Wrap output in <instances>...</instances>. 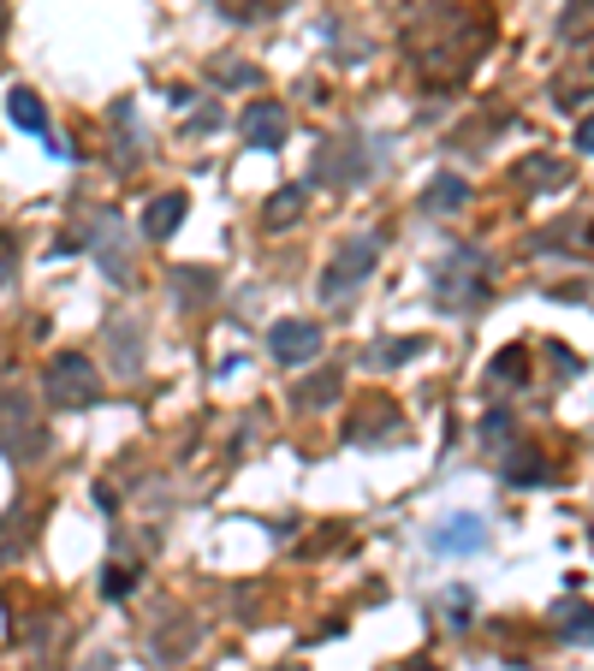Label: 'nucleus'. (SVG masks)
Here are the masks:
<instances>
[{
	"mask_svg": "<svg viewBox=\"0 0 594 671\" xmlns=\"http://www.w3.org/2000/svg\"><path fill=\"white\" fill-rule=\"evenodd\" d=\"M487 42H494V19L463 0H428L404 31V48L428 83H463L487 54Z\"/></svg>",
	"mask_w": 594,
	"mask_h": 671,
	"instance_id": "f257e3e1",
	"label": "nucleus"
},
{
	"mask_svg": "<svg viewBox=\"0 0 594 671\" xmlns=\"http://www.w3.org/2000/svg\"><path fill=\"white\" fill-rule=\"evenodd\" d=\"M482 280H487V256L463 244V250H452L440 261V273H434V303H440V310H470V303L487 298Z\"/></svg>",
	"mask_w": 594,
	"mask_h": 671,
	"instance_id": "f03ea898",
	"label": "nucleus"
},
{
	"mask_svg": "<svg viewBox=\"0 0 594 671\" xmlns=\"http://www.w3.org/2000/svg\"><path fill=\"white\" fill-rule=\"evenodd\" d=\"M374 261H381V238H374V232H357V238H345L339 250H333L327 273H322V298H327V303H333V298H351V291L374 273Z\"/></svg>",
	"mask_w": 594,
	"mask_h": 671,
	"instance_id": "7ed1b4c3",
	"label": "nucleus"
},
{
	"mask_svg": "<svg viewBox=\"0 0 594 671\" xmlns=\"http://www.w3.org/2000/svg\"><path fill=\"white\" fill-rule=\"evenodd\" d=\"M101 399V381H96V362L83 351H60L48 362V404L54 411H90Z\"/></svg>",
	"mask_w": 594,
	"mask_h": 671,
	"instance_id": "20e7f679",
	"label": "nucleus"
},
{
	"mask_svg": "<svg viewBox=\"0 0 594 671\" xmlns=\"http://www.w3.org/2000/svg\"><path fill=\"white\" fill-rule=\"evenodd\" d=\"M0 446L19 451V458L42 446V434H36V411H31V399H24L19 387L0 392Z\"/></svg>",
	"mask_w": 594,
	"mask_h": 671,
	"instance_id": "39448f33",
	"label": "nucleus"
},
{
	"mask_svg": "<svg viewBox=\"0 0 594 671\" xmlns=\"http://www.w3.org/2000/svg\"><path fill=\"white\" fill-rule=\"evenodd\" d=\"M125 244H132V238H125L120 214H113V209H101V214H96V226H90V250H96L101 268H108V280H113V286H125V280H132V261H125Z\"/></svg>",
	"mask_w": 594,
	"mask_h": 671,
	"instance_id": "423d86ee",
	"label": "nucleus"
},
{
	"mask_svg": "<svg viewBox=\"0 0 594 671\" xmlns=\"http://www.w3.org/2000/svg\"><path fill=\"white\" fill-rule=\"evenodd\" d=\"M268 357L285 362V369L315 362V357H322V327H315V321H280V327L268 333Z\"/></svg>",
	"mask_w": 594,
	"mask_h": 671,
	"instance_id": "0eeeda50",
	"label": "nucleus"
},
{
	"mask_svg": "<svg viewBox=\"0 0 594 671\" xmlns=\"http://www.w3.org/2000/svg\"><path fill=\"white\" fill-rule=\"evenodd\" d=\"M238 131H244L250 149H285V108H280V101H250L244 120H238Z\"/></svg>",
	"mask_w": 594,
	"mask_h": 671,
	"instance_id": "6e6552de",
	"label": "nucleus"
},
{
	"mask_svg": "<svg viewBox=\"0 0 594 671\" xmlns=\"http://www.w3.org/2000/svg\"><path fill=\"white\" fill-rule=\"evenodd\" d=\"M428 547L446 552V559H463V552H482V547H487V529H482V517L458 512V517H446L440 529L428 535Z\"/></svg>",
	"mask_w": 594,
	"mask_h": 671,
	"instance_id": "1a4fd4ad",
	"label": "nucleus"
},
{
	"mask_svg": "<svg viewBox=\"0 0 594 671\" xmlns=\"http://www.w3.org/2000/svg\"><path fill=\"white\" fill-rule=\"evenodd\" d=\"M184 209H191V202H184V191H161L149 209H143V238H172V232H179V221H184Z\"/></svg>",
	"mask_w": 594,
	"mask_h": 671,
	"instance_id": "9d476101",
	"label": "nucleus"
},
{
	"mask_svg": "<svg viewBox=\"0 0 594 671\" xmlns=\"http://www.w3.org/2000/svg\"><path fill=\"white\" fill-rule=\"evenodd\" d=\"M517 184H524V191H564V184H571V167L553 155H529L524 167H517Z\"/></svg>",
	"mask_w": 594,
	"mask_h": 671,
	"instance_id": "9b49d317",
	"label": "nucleus"
},
{
	"mask_svg": "<svg viewBox=\"0 0 594 671\" xmlns=\"http://www.w3.org/2000/svg\"><path fill=\"white\" fill-rule=\"evenodd\" d=\"M553 618H559V636H564V641H576V648H594V606H589V601H559Z\"/></svg>",
	"mask_w": 594,
	"mask_h": 671,
	"instance_id": "f8f14e48",
	"label": "nucleus"
},
{
	"mask_svg": "<svg viewBox=\"0 0 594 671\" xmlns=\"http://www.w3.org/2000/svg\"><path fill=\"white\" fill-rule=\"evenodd\" d=\"M463 202H470V184L458 179V172H440V179L428 184V197H423V209L428 214H458Z\"/></svg>",
	"mask_w": 594,
	"mask_h": 671,
	"instance_id": "ddd939ff",
	"label": "nucleus"
},
{
	"mask_svg": "<svg viewBox=\"0 0 594 671\" xmlns=\"http://www.w3.org/2000/svg\"><path fill=\"white\" fill-rule=\"evenodd\" d=\"M7 120L19 125V131H48V108L36 101V90H7Z\"/></svg>",
	"mask_w": 594,
	"mask_h": 671,
	"instance_id": "4468645a",
	"label": "nucleus"
},
{
	"mask_svg": "<svg viewBox=\"0 0 594 671\" xmlns=\"http://www.w3.org/2000/svg\"><path fill=\"white\" fill-rule=\"evenodd\" d=\"M505 481H517V488H541V481H553V463H547L541 451H517V458L505 463Z\"/></svg>",
	"mask_w": 594,
	"mask_h": 671,
	"instance_id": "2eb2a0df",
	"label": "nucleus"
},
{
	"mask_svg": "<svg viewBox=\"0 0 594 671\" xmlns=\"http://www.w3.org/2000/svg\"><path fill=\"white\" fill-rule=\"evenodd\" d=\"M559 36H564V42H589V36H594V0H564Z\"/></svg>",
	"mask_w": 594,
	"mask_h": 671,
	"instance_id": "dca6fc26",
	"label": "nucleus"
},
{
	"mask_svg": "<svg viewBox=\"0 0 594 671\" xmlns=\"http://www.w3.org/2000/svg\"><path fill=\"white\" fill-rule=\"evenodd\" d=\"M589 90H594V60H576V71H564V78L553 83V101L559 108H576Z\"/></svg>",
	"mask_w": 594,
	"mask_h": 671,
	"instance_id": "f3484780",
	"label": "nucleus"
},
{
	"mask_svg": "<svg viewBox=\"0 0 594 671\" xmlns=\"http://www.w3.org/2000/svg\"><path fill=\"white\" fill-rule=\"evenodd\" d=\"M524 374H529L524 345H512V351H500L494 362H487V381H494V387H524Z\"/></svg>",
	"mask_w": 594,
	"mask_h": 671,
	"instance_id": "a211bd4d",
	"label": "nucleus"
},
{
	"mask_svg": "<svg viewBox=\"0 0 594 671\" xmlns=\"http://www.w3.org/2000/svg\"><path fill=\"white\" fill-rule=\"evenodd\" d=\"M108 345H113V362H120V374H137V327H132V321H113V327H108Z\"/></svg>",
	"mask_w": 594,
	"mask_h": 671,
	"instance_id": "6ab92c4d",
	"label": "nucleus"
},
{
	"mask_svg": "<svg viewBox=\"0 0 594 671\" xmlns=\"http://www.w3.org/2000/svg\"><path fill=\"white\" fill-rule=\"evenodd\" d=\"M292 0H221V12L226 19H238V24H262V19H273V12H285Z\"/></svg>",
	"mask_w": 594,
	"mask_h": 671,
	"instance_id": "aec40b11",
	"label": "nucleus"
},
{
	"mask_svg": "<svg viewBox=\"0 0 594 671\" xmlns=\"http://www.w3.org/2000/svg\"><path fill=\"white\" fill-rule=\"evenodd\" d=\"M209 78L226 83V90H238V83H244V90H256V83H262V71H256L250 60H209Z\"/></svg>",
	"mask_w": 594,
	"mask_h": 671,
	"instance_id": "412c9836",
	"label": "nucleus"
},
{
	"mask_svg": "<svg viewBox=\"0 0 594 671\" xmlns=\"http://www.w3.org/2000/svg\"><path fill=\"white\" fill-rule=\"evenodd\" d=\"M172 286H179L184 303H209L214 298V273L209 268H172Z\"/></svg>",
	"mask_w": 594,
	"mask_h": 671,
	"instance_id": "4be33fe9",
	"label": "nucleus"
},
{
	"mask_svg": "<svg viewBox=\"0 0 594 671\" xmlns=\"http://www.w3.org/2000/svg\"><path fill=\"white\" fill-rule=\"evenodd\" d=\"M298 214H303V184H285L280 197H268L262 221H268V226H285V221H298Z\"/></svg>",
	"mask_w": 594,
	"mask_h": 671,
	"instance_id": "5701e85b",
	"label": "nucleus"
},
{
	"mask_svg": "<svg viewBox=\"0 0 594 671\" xmlns=\"http://www.w3.org/2000/svg\"><path fill=\"white\" fill-rule=\"evenodd\" d=\"M416 351H423V339H393V345H374L369 362L374 369H399V362H411Z\"/></svg>",
	"mask_w": 594,
	"mask_h": 671,
	"instance_id": "b1692460",
	"label": "nucleus"
},
{
	"mask_svg": "<svg viewBox=\"0 0 594 671\" xmlns=\"http://www.w3.org/2000/svg\"><path fill=\"white\" fill-rule=\"evenodd\" d=\"M333 392H339V374H310V381L298 387V404L322 411V404H333Z\"/></svg>",
	"mask_w": 594,
	"mask_h": 671,
	"instance_id": "393cba45",
	"label": "nucleus"
},
{
	"mask_svg": "<svg viewBox=\"0 0 594 671\" xmlns=\"http://www.w3.org/2000/svg\"><path fill=\"white\" fill-rule=\"evenodd\" d=\"M505 440H512V416H505V411H494V416L482 422V446H487V451H500Z\"/></svg>",
	"mask_w": 594,
	"mask_h": 671,
	"instance_id": "a878e982",
	"label": "nucleus"
},
{
	"mask_svg": "<svg viewBox=\"0 0 594 671\" xmlns=\"http://www.w3.org/2000/svg\"><path fill=\"white\" fill-rule=\"evenodd\" d=\"M132 571H125V564H113V571H108V594H113V601H120V594H132Z\"/></svg>",
	"mask_w": 594,
	"mask_h": 671,
	"instance_id": "bb28decb",
	"label": "nucleus"
},
{
	"mask_svg": "<svg viewBox=\"0 0 594 671\" xmlns=\"http://www.w3.org/2000/svg\"><path fill=\"white\" fill-rule=\"evenodd\" d=\"M576 149H583V155H594V113H589L583 125H576Z\"/></svg>",
	"mask_w": 594,
	"mask_h": 671,
	"instance_id": "cd10ccee",
	"label": "nucleus"
},
{
	"mask_svg": "<svg viewBox=\"0 0 594 671\" xmlns=\"http://www.w3.org/2000/svg\"><path fill=\"white\" fill-rule=\"evenodd\" d=\"M446 606H452V624H470V618H463V612H470V594H463V589H452V601H446Z\"/></svg>",
	"mask_w": 594,
	"mask_h": 671,
	"instance_id": "c85d7f7f",
	"label": "nucleus"
},
{
	"mask_svg": "<svg viewBox=\"0 0 594 671\" xmlns=\"http://www.w3.org/2000/svg\"><path fill=\"white\" fill-rule=\"evenodd\" d=\"M12 261H19V250H12V238L0 232V273H12Z\"/></svg>",
	"mask_w": 594,
	"mask_h": 671,
	"instance_id": "c756f323",
	"label": "nucleus"
},
{
	"mask_svg": "<svg viewBox=\"0 0 594 671\" xmlns=\"http://www.w3.org/2000/svg\"><path fill=\"white\" fill-rule=\"evenodd\" d=\"M191 125H197V131H214V125H221V108H202Z\"/></svg>",
	"mask_w": 594,
	"mask_h": 671,
	"instance_id": "7c9ffc66",
	"label": "nucleus"
},
{
	"mask_svg": "<svg viewBox=\"0 0 594 671\" xmlns=\"http://www.w3.org/2000/svg\"><path fill=\"white\" fill-rule=\"evenodd\" d=\"M0 36H7V0H0Z\"/></svg>",
	"mask_w": 594,
	"mask_h": 671,
	"instance_id": "2f4dec72",
	"label": "nucleus"
},
{
	"mask_svg": "<svg viewBox=\"0 0 594 671\" xmlns=\"http://www.w3.org/2000/svg\"><path fill=\"white\" fill-rule=\"evenodd\" d=\"M273 671H303V666H273Z\"/></svg>",
	"mask_w": 594,
	"mask_h": 671,
	"instance_id": "473e14b6",
	"label": "nucleus"
},
{
	"mask_svg": "<svg viewBox=\"0 0 594 671\" xmlns=\"http://www.w3.org/2000/svg\"><path fill=\"white\" fill-rule=\"evenodd\" d=\"M411 671H434V666H411Z\"/></svg>",
	"mask_w": 594,
	"mask_h": 671,
	"instance_id": "72a5a7b5",
	"label": "nucleus"
}]
</instances>
